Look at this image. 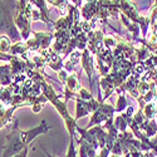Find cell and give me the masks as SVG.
Listing matches in <instances>:
<instances>
[{"instance_id": "6", "label": "cell", "mask_w": 157, "mask_h": 157, "mask_svg": "<svg viewBox=\"0 0 157 157\" xmlns=\"http://www.w3.org/2000/svg\"><path fill=\"white\" fill-rule=\"evenodd\" d=\"M67 157H75V148H74V142H73V137H71V143H69V150H68Z\"/></svg>"}, {"instance_id": "7", "label": "cell", "mask_w": 157, "mask_h": 157, "mask_svg": "<svg viewBox=\"0 0 157 157\" xmlns=\"http://www.w3.org/2000/svg\"><path fill=\"white\" fill-rule=\"evenodd\" d=\"M127 106V101H126V98L123 97V96H121L120 97V99H118V103H117V111H122V108H124Z\"/></svg>"}, {"instance_id": "13", "label": "cell", "mask_w": 157, "mask_h": 157, "mask_svg": "<svg viewBox=\"0 0 157 157\" xmlns=\"http://www.w3.org/2000/svg\"><path fill=\"white\" fill-rule=\"evenodd\" d=\"M141 114H142V111H140V112L137 113V116H138V117H141ZM136 121H137V122H141V120H140V118H136Z\"/></svg>"}, {"instance_id": "3", "label": "cell", "mask_w": 157, "mask_h": 157, "mask_svg": "<svg viewBox=\"0 0 157 157\" xmlns=\"http://www.w3.org/2000/svg\"><path fill=\"white\" fill-rule=\"evenodd\" d=\"M77 113H75V120L78 118H81V117L88 114L90 112L89 109V106H88V102H84V101H81V99H78L77 101Z\"/></svg>"}, {"instance_id": "10", "label": "cell", "mask_w": 157, "mask_h": 157, "mask_svg": "<svg viewBox=\"0 0 157 157\" xmlns=\"http://www.w3.org/2000/svg\"><path fill=\"white\" fill-rule=\"evenodd\" d=\"M146 116L148 117V118H152L153 117V112H155V108H153V106L152 104H148V106L146 107Z\"/></svg>"}, {"instance_id": "8", "label": "cell", "mask_w": 157, "mask_h": 157, "mask_svg": "<svg viewBox=\"0 0 157 157\" xmlns=\"http://www.w3.org/2000/svg\"><path fill=\"white\" fill-rule=\"evenodd\" d=\"M79 93H81V96H82V98L84 101H90V99H92V94H90L88 90H86V89H79Z\"/></svg>"}, {"instance_id": "2", "label": "cell", "mask_w": 157, "mask_h": 157, "mask_svg": "<svg viewBox=\"0 0 157 157\" xmlns=\"http://www.w3.org/2000/svg\"><path fill=\"white\" fill-rule=\"evenodd\" d=\"M49 131V127L45 124V121H43L40 123V126H38L36 128L34 129H29V131H25V132H20V137L24 142V145H27V143H30L40 133H45Z\"/></svg>"}, {"instance_id": "11", "label": "cell", "mask_w": 157, "mask_h": 157, "mask_svg": "<svg viewBox=\"0 0 157 157\" xmlns=\"http://www.w3.org/2000/svg\"><path fill=\"white\" fill-rule=\"evenodd\" d=\"M28 151H29V147L27 146V147H24L19 153H17V155H14L13 157H27V155H28Z\"/></svg>"}, {"instance_id": "1", "label": "cell", "mask_w": 157, "mask_h": 157, "mask_svg": "<svg viewBox=\"0 0 157 157\" xmlns=\"http://www.w3.org/2000/svg\"><path fill=\"white\" fill-rule=\"evenodd\" d=\"M3 33L9 34L10 38L14 39V40H19L20 39L11 19V11L5 6V4L2 3V34Z\"/></svg>"}, {"instance_id": "5", "label": "cell", "mask_w": 157, "mask_h": 157, "mask_svg": "<svg viewBox=\"0 0 157 157\" xmlns=\"http://www.w3.org/2000/svg\"><path fill=\"white\" fill-rule=\"evenodd\" d=\"M9 49H10V40L5 35H2V53H6Z\"/></svg>"}, {"instance_id": "9", "label": "cell", "mask_w": 157, "mask_h": 157, "mask_svg": "<svg viewBox=\"0 0 157 157\" xmlns=\"http://www.w3.org/2000/svg\"><path fill=\"white\" fill-rule=\"evenodd\" d=\"M79 57H81V54L78 53V52H73L72 53V56H71V58H69V62L72 63V64H77V62L79 60Z\"/></svg>"}, {"instance_id": "4", "label": "cell", "mask_w": 157, "mask_h": 157, "mask_svg": "<svg viewBox=\"0 0 157 157\" xmlns=\"http://www.w3.org/2000/svg\"><path fill=\"white\" fill-rule=\"evenodd\" d=\"M67 88L72 89V90H78V89H81V84H79V79H78V77L75 74H72L68 77V79H67Z\"/></svg>"}, {"instance_id": "14", "label": "cell", "mask_w": 157, "mask_h": 157, "mask_svg": "<svg viewBox=\"0 0 157 157\" xmlns=\"http://www.w3.org/2000/svg\"><path fill=\"white\" fill-rule=\"evenodd\" d=\"M45 153H47V156H48V157H54V156H52V155H49V153H48L47 151H45Z\"/></svg>"}, {"instance_id": "12", "label": "cell", "mask_w": 157, "mask_h": 157, "mask_svg": "<svg viewBox=\"0 0 157 157\" xmlns=\"http://www.w3.org/2000/svg\"><path fill=\"white\" fill-rule=\"evenodd\" d=\"M72 2L75 4V6H81V2H82V0H72Z\"/></svg>"}]
</instances>
